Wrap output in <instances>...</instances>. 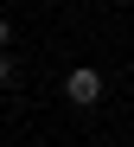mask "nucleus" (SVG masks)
Instances as JSON below:
<instances>
[{"mask_svg":"<svg viewBox=\"0 0 134 147\" xmlns=\"http://www.w3.org/2000/svg\"><path fill=\"white\" fill-rule=\"evenodd\" d=\"M64 96H70L77 109H96V102H102V70H96V64H77L70 77H64Z\"/></svg>","mask_w":134,"mask_h":147,"instance_id":"obj_1","label":"nucleus"},{"mask_svg":"<svg viewBox=\"0 0 134 147\" xmlns=\"http://www.w3.org/2000/svg\"><path fill=\"white\" fill-rule=\"evenodd\" d=\"M7 83H13V58L0 51V90H7Z\"/></svg>","mask_w":134,"mask_h":147,"instance_id":"obj_2","label":"nucleus"},{"mask_svg":"<svg viewBox=\"0 0 134 147\" xmlns=\"http://www.w3.org/2000/svg\"><path fill=\"white\" fill-rule=\"evenodd\" d=\"M7 45H13V26H7V19H0V51H7Z\"/></svg>","mask_w":134,"mask_h":147,"instance_id":"obj_3","label":"nucleus"}]
</instances>
